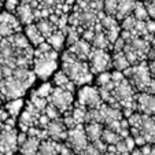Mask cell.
<instances>
[{"mask_svg": "<svg viewBox=\"0 0 155 155\" xmlns=\"http://www.w3.org/2000/svg\"><path fill=\"white\" fill-rule=\"evenodd\" d=\"M35 71L29 68L14 69L11 76L0 80V97L3 100H11L22 97L26 89L35 82Z\"/></svg>", "mask_w": 155, "mask_h": 155, "instance_id": "obj_1", "label": "cell"}, {"mask_svg": "<svg viewBox=\"0 0 155 155\" xmlns=\"http://www.w3.org/2000/svg\"><path fill=\"white\" fill-rule=\"evenodd\" d=\"M128 120L130 136L135 139V143L139 147L155 144V118L141 113H133Z\"/></svg>", "mask_w": 155, "mask_h": 155, "instance_id": "obj_2", "label": "cell"}, {"mask_svg": "<svg viewBox=\"0 0 155 155\" xmlns=\"http://www.w3.org/2000/svg\"><path fill=\"white\" fill-rule=\"evenodd\" d=\"M62 70L76 85H87L94 80V73L89 68L88 61L77 58L69 50H66L62 56Z\"/></svg>", "mask_w": 155, "mask_h": 155, "instance_id": "obj_3", "label": "cell"}, {"mask_svg": "<svg viewBox=\"0 0 155 155\" xmlns=\"http://www.w3.org/2000/svg\"><path fill=\"white\" fill-rule=\"evenodd\" d=\"M56 58L58 52L52 48L47 41L41 43L35 50V59H33V71L36 77L41 80H47L56 69Z\"/></svg>", "mask_w": 155, "mask_h": 155, "instance_id": "obj_4", "label": "cell"}, {"mask_svg": "<svg viewBox=\"0 0 155 155\" xmlns=\"http://www.w3.org/2000/svg\"><path fill=\"white\" fill-rule=\"evenodd\" d=\"M124 73H125V76L129 77L128 80L130 81V84L133 85V88H135L136 91H140V92H148L150 87H151L152 82L155 81V78L151 76L148 64L144 61L137 64L130 66V68L126 69Z\"/></svg>", "mask_w": 155, "mask_h": 155, "instance_id": "obj_5", "label": "cell"}, {"mask_svg": "<svg viewBox=\"0 0 155 155\" xmlns=\"http://www.w3.org/2000/svg\"><path fill=\"white\" fill-rule=\"evenodd\" d=\"M18 148V133L14 128V118L10 117L4 122L3 130L0 132V150L4 155H15Z\"/></svg>", "mask_w": 155, "mask_h": 155, "instance_id": "obj_6", "label": "cell"}, {"mask_svg": "<svg viewBox=\"0 0 155 155\" xmlns=\"http://www.w3.org/2000/svg\"><path fill=\"white\" fill-rule=\"evenodd\" d=\"M91 143L87 136L85 128L82 125H77L74 128L68 129V137H66V144L73 150L74 154L81 155Z\"/></svg>", "mask_w": 155, "mask_h": 155, "instance_id": "obj_7", "label": "cell"}, {"mask_svg": "<svg viewBox=\"0 0 155 155\" xmlns=\"http://www.w3.org/2000/svg\"><path fill=\"white\" fill-rule=\"evenodd\" d=\"M88 63L94 74H100L103 71H107L108 68L113 66L111 56L107 52V50L92 47V51L88 56Z\"/></svg>", "mask_w": 155, "mask_h": 155, "instance_id": "obj_8", "label": "cell"}, {"mask_svg": "<svg viewBox=\"0 0 155 155\" xmlns=\"http://www.w3.org/2000/svg\"><path fill=\"white\" fill-rule=\"evenodd\" d=\"M48 102L52 106H55L61 114H68L69 111H71V108L74 107L73 106V92L56 87V88H54L52 94L48 97Z\"/></svg>", "mask_w": 155, "mask_h": 155, "instance_id": "obj_9", "label": "cell"}, {"mask_svg": "<svg viewBox=\"0 0 155 155\" xmlns=\"http://www.w3.org/2000/svg\"><path fill=\"white\" fill-rule=\"evenodd\" d=\"M22 30L21 21L12 12H0V35L3 37H11Z\"/></svg>", "mask_w": 155, "mask_h": 155, "instance_id": "obj_10", "label": "cell"}, {"mask_svg": "<svg viewBox=\"0 0 155 155\" xmlns=\"http://www.w3.org/2000/svg\"><path fill=\"white\" fill-rule=\"evenodd\" d=\"M78 103L85 108H96L103 103L99 89L94 87H84L78 91Z\"/></svg>", "mask_w": 155, "mask_h": 155, "instance_id": "obj_11", "label": "cell"}, {"mask_svg": "<svg viewBox=\"0 0 155 155\" xmlns=\"http://www.w3.org/2000/svg\"><path fill=\"white\" fill-rule=\"evenodd\" d=\"M136 111L147 115H155V95L148 92L136 95Z\"/></svg>", "mask_w": 155, "mask_h": 155, "instance_id": "obj_12", "label": "cell"}, {"mask_svg": "<svg viewBox=\"0 0 155 155\" xmlns=\"http://www.w3.org/2000/svg\"><path fill=\"white\" fill-rule=\"evenodd\" d=\"M48 139H52L55 141H63L68 137V126L64 125L63 120H52L45 128Z\"/></svg>", "mask_w": 155, "mask_h": 155, "instance_id": "obj_13", "label": "cell"}, {"mask_svg": "<svg viewBox=\"0 0 155 155\" xmlns=\"http://www.w3.org/2000/svg\"><path fill=\"white\" fill-rule=\"evenodd\" d=\"M68 50L70 51V52H73L77 58L82 59V61H88V56H89V54H91V51H92V44L89 43V41L81 38V40L76 41L73 45H70Z\"/></svg>", "mask_w": 155, "mask_h": 155, "instance_id": "obj_14", "label": "cell"}, {"mask_svg": "<svg viewBox=\"0 0 155 155\" xmlns=\"http://www.w3.org/2000/svg\"><path fill=\"white\" fill-rule=\"evenodd\" d=\"M15 12H17V17H18V19L21 21V24L29 25V24H33V21L36 19L35 8L32 7V4L21 3Z\"/></svg>", "mask_w": 155, "mask_h": 155, "instance_id": "obj_15", "label": "cell"}, {"mask_svg": "<svg viewBox=\"0 0 155 155\" xmlns=\"http://www.w3.org/2000/svg\"><path fill=\"white\" fill-rule=\"evenodd\" d=\"M61 148L62 144L59 141H55L52 139H45V140L41 141L37 155H59Z\"/></svg>", "mask_w": 155, "mask_h": 155, "instance_id": "obj_16", "label": "cell"}, {"mask_svg": "<svg viewBox=\"0 0 155 155\" xmlns=\"http://www.w3.org/2000/svg\"><path fill=\"white\" fill-rule=\"evenodd\" d=\"M25 35H26L28 40L30 41V44L35 45V47H37V45H40L41 43L45 41V37L43 36V33L40 32V29L37 28L36 24L26 25V28H25Z\"/></svg>", "mask_w": 155, "mask_h": 155, "instance_id": "obj_17", "label": "cell"}, {"mask_svg": "<svg viewBox=\"0 0 155 155\" xmlns=\"http://www.w3.org/2000/svg\"><path fill=\"white\" fill-rule=\"evenodd\" d=\"M41 140L35 136H28L26 141L19 147V152L22 155H37V151L40 148Z\"/></svg>", "mask_w": 155, "mask_h": 155, "instance_id": "obj_18", "label": "cell"}, {"mask_svg": "<svg viewBox=\"0 0 155 155\" xmlns=\"http://www.w3.org/2000/svg\"><path fill=\"white\" fill-rule=\"evenodd\" d=\"M111 62H113V68H115L120 71H125L126 69H129L132 66L129 59L126 58L124 50L114 51V54H113V56H111Z\"/></svg>", "mask_w": 155, "mask_h": 155, "instance_id": "obj_19", "label": "cell"}, {"mask_svg": "<svg viewBox=\"0 0 155 155\" xmlns=\"http://www.w3.org/2000/svg\"><path fill=\"white\" fill-rule=\"evenodd\" d=\"M54 84L56 87L62 88V89H66V91H70V92H74V89H76V84L69 78V76L63 70L58 71L54 76Z\"/></svg>", "mask_w": 155, "mask_h": 155, "instance_id": "obj_20", "label": "cell"}, {"mask_svg": "<svg viewBox=\"0 0 155 155\" xmlns=\"http://www.w3.org/2000/svg\"><path fill=\"white\" fill-rule=\"evenodd\" d=\"M135 4H136V0H118V11L115 18L118 21H121V19H125L129 15H132Z\"/></svg>", "mask_w": 155, "mask_h": 155, "instance_id": "obj_21", "label": "cell"}, {"mask_svg": "<svg viewBox=\"0 0 155 155\" xmlns=\"http://www.w3.org/2000/svg\"><path fill=\"white\" fill-rule=\"evenodd\" d=\"M103 126L100 122H88L85 124V132H87V136L89 139L91 143L97 141L102 139V133H103Z\"/></svg>", "mask_w": 155, "mask_h": 155, "instance_id": "obj_22", "label": "cell"}, {"mask_svg": "<svg viewBox=\"0 0 155 155\" xmlns=\"http://www.w3.org/2000/svg\"><path fill=\"white\" fill-rule=\"evenodd\" d=\"M66 41V33L61 29H56L50 37H47V43L52 45V48H55L56 51L62 50Z\"/></svg>", "mask_w": 155, "mask_h": 155, "instance_id": "obj_23", "label": "cell"}, {"mask_svg": "<svg viewBox=\"0 0 155 155\" xmlns=\"http://www.w3.org/2000/svg\"><path fill=\"white\" fill-rule=\"evenodd\" d=\"M36 25H37V28L40 29V32L43 33V36L45 37V40H47V37H50V36L58 29L56 25L54 24L50 18H40V19H37V24Z\"/></svg>", "mask_w": 155, "mask_h": 155, "instance_id": "obj_24", "label": "cell"}, {"mask_svg": "<svg viewBox=\"0 0 155 155\" xmlns=\"http://www.w3.org/2000/svg\"><path fill=\"white\" fill-rule=\"evenodd\" d=\"M22 106H24V100H22V97H17V99L7 100L4 108H6V111L8 113L10 117L15 118L21 113V110H22Z\"/></svg>", "mask_w": 155, "mask_h": 155, "instance_id": "obj_25", "label": "cell"}, {"mask_svg": "<svg viewBox=\"0 0 155 155\" xmlns=\"http://www.w3.org/2000/svg\"><path fill=\"white\" fill-rule=\"evenodd\" d=\"M122 139H124L122 136H121L120 133H117L115 130H111V129H108V128L103 129L102 140L104 141L107 146H115V144H118Z\"/></svg>", "mask_w": 155, "mask_h": 155, "instance_id": "obj_26", "label": "cell"}, {"mask_svg": "<svg viewBox=\"0 0 155 155\" xmlns=\"http://www.w3.org/2000/svg\"><path fill=\"white\" fill-rule=\"evenodd\" d=\"M132 15L135 18H137L139 21H148L150 19V14H148V11H147L146 4L140 3V2H136Z\"/></svg>", "mask_w": 155, "mask_h": 155, "instance_id": "obj_27", "label": "cell"}, {"mask_svg": "<svg viewBox=\"0 0 155 155\" xmlns=\"http://www.w3.org/2000/svg\"><path fill=\"white\" fill-rule=\"evenodd\" d=\"M52 91H54V88H52V85L50 84V82H44L43 85H40V87L36 89L33 94L35 95H37V96H40V97H50V95L52 94Z\"/></svg>", "mask_w": 155, "mask_h": 155, "instance_id": "obj_28", "label": "cell"}, {"mask_svg": "<svg viewBox=\"0 0 155 155\" xmlns=\"http://www.w3.org/2000/svg\"><path fill=\"white\" fill-rule=\"evenodd\" d=\"M107 15H113L115 17L118 11V0H104V8Z\"/></svg>", "mask_w": 155, "mask_h": 155, "instance_id": "obj_29", "label": "cell"}, {"mask_svg": "<svg viewBox=\"0 0 155 155\" xmlns=\"http://www.w3.org/2000/svg\"><path fill=\"white\" fill-rule=\"evenodd\" d=\"M3 4H4L6 11L15 12L17 11V8L19 7V4H21V0H4Z\"/></svg>", "mask_w": 155, "mask_h": 155, "instance_id": "obj_30", "label": "cell"}, {"mask_svg": "<svg viewBox=\"0 0 155 155\" xmlns=\"http://www.w3.org/2000/svg\"><path fill=\"white\" fill-rule=\"evenodd\" d=\"M97 85L99 87H104V85H107L108 82L111 81V73H108V71H103V73L99 74V77H97Z\"/></svg>", "mask_w": 155, "mask_h": 155, "instance_id": "obj_31", "label": "cell"}, {"mask_svg": "<svg viewBox=\"0 0 155 155\" xmlns=\"http://www.w3.org/2000/svg\"><path fill=\"white\" fill-rule=\"evenodd\" d=\"M148 58L150 59H155V36L152 38V45H151V51L148 54Z\"/></svg>", "mask_w": 155, "mask_h": 155, "instance_id": "obj_32", "label": "cell"}, {"mask_svg": "<svg viewBox=\"0 0 155 155\" xmlns=\"http://www.w3.org/2000/svg\"><path fill=\"white\" fill-rule=\"evenodd\" d=\"M148 68H150V71H151V76L155 78V59H151V62H150V64H148Z\"/></svg>", "mask_w": 155, "mask_h": 155, "instance_id": "obj_33", "label": "cell"}, {"mask_svg": "<svg viewBox=\"0 0 155 155\" xmlns=\"http://www.w3.org/2000/svg\"><path fill=\"white\" fill-rule=\"evenodd\" d=\"M4 4H3V2H0V10H2V7H3Z\"/></svg>", "mask_w": 155, "mask_h": 155, "instance_id": "obj_34", "label": "cell"}, {"mask_svg": "<svg viewBox=\"0 0 155 155\" xmlns=\"http://www.w3.org/2000/svg\"><path fill=\"white\" fill-rule=\"evenodd\" d=\"M0 155H4V154H3V151H2V150H0Z\"/></svg>", "mask_w": 155, "mask_h": 155, "instance_id": "obj_35", "label": "cell"}]
</instances>
